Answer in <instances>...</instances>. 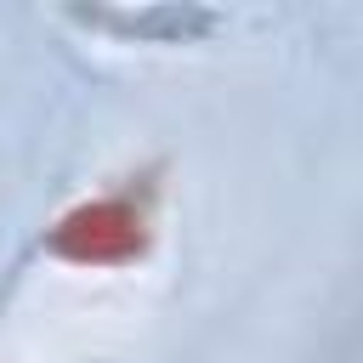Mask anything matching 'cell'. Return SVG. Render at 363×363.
I'll return each mask as SVG.
<instances>
[{"label": "cell", "instance_id": "1", "mask_svg": "<svg viewBox=\"0 0 363 363\" xmlns=\"http://www.w3.org/2000/svg\"><path fill=\"white\" fill-rule=\"evenodd\" d=\"M136 238H142V210H130V199H102L62 221V250H74L79 261L130 255Z\"/></svg>", "mask_w": 363, "mask_h": 363}]
</instances>
